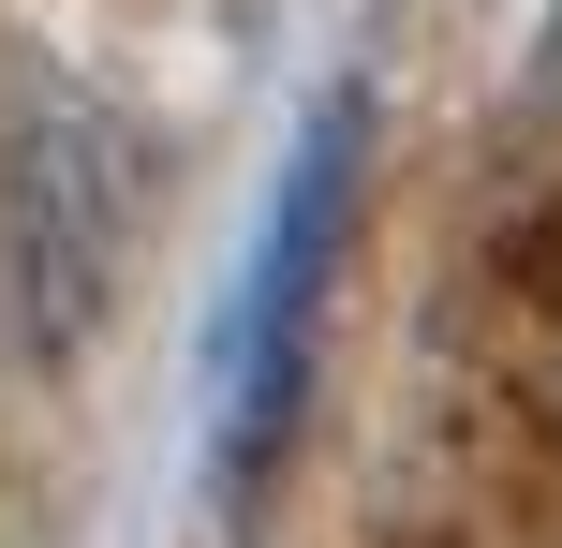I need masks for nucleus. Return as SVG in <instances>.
I'll return each instance as SVG.
<instances>
[{
  "label": "nucleus",
  "instance_id": "1",
  "mask_svg": "<svg viewBox=\"0 0 562 548\" xmlns=\"http://www.w3.org/2000/svg\"><path fill=\"white\" fill-rule=\"evenodd\" d=\"M356 178H370V89H326L296 119V148H281V178H267L252 267H237V312H223V474L237 490H267L296 415H311L326 297L356 267Z\"/></svg>",
  "mask_w": 562,
  "mask_h": 548
}]
</instances>
